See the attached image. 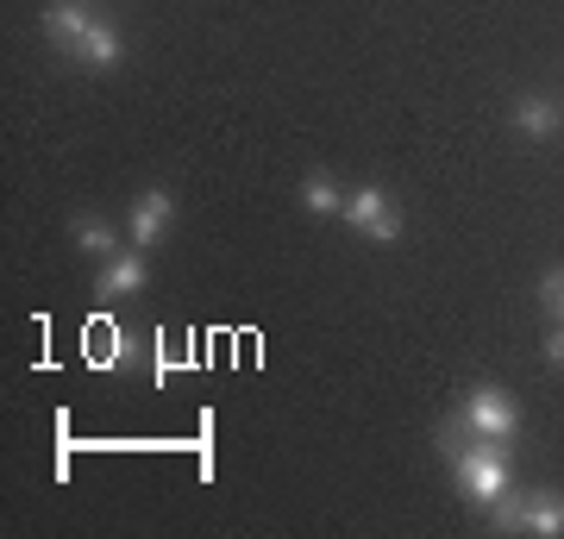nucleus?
Instances as JSON below:
<instances>
[{
    "label": "nucleus",
    "instance_id": "1",
    "mask_svg": "<svg viewBox=\"0 0 564 539\" xmlns=\"http://www.w3.org/2000/svg\"><path fill=\"white\" fill-rule=\"evenodd\" d=\"M440 452L452 464V483L464 489V502H477V508H496L508 496V452L496 440H458V427H440Z\"/></svg>",
    "mask_w": 564,
    "mask_h": 539
},
{
    "label": "nucleus",
    "instance_id": "2",
    "mask_svg": "<svg viewBox=\"0 0 564 539\" xmlns=\"http://www.w3.org/2000/svg\"><path fill=\"white\" fill-rule=\"evenodd\" d=\"M489 527L496 533H540L558 539L564 533V489H514L489 508Z\"/></svg>",
    "mask_w": 564,
    "mask_h": 539
},
{
    "label": "nucleus",
    "instance_id": "3",
    "mask_svg": "<svg viewBox=\"0 0 564 539\" xmlns=\"http://www.w3.org/2000/svg\"><path fill=\"white\" fill-rule=\"evenodd\" d=\"M458 420H464V433H477V440H521V408H514V396H508L502 382H477V389H464L458 401Z\"/></svg>",
    "mask_w": 564,
    "mask_h": 539
},
{
    "label": "nucleus",
    "instance_id": "4",
    "mask_svg": "<svg viewBox=\"0 0 564 539\" xmlns=\"http://www.w3.org/2000/svg\"><path fill=\"white\" fill-rule=\"evenodd\" d=\"M345 226L364 233V239H377V245L402 239V214H395V201H389L383 188H358V195H345Z\"/></svg>",
    "mask_w": 564,
    "mask_h": 539
},
{
    "label": "nucleus",
    "instance_id": "5",
    "mask_svg": "<svg viewBox=\"0 0 564 539\" xmlns=\"http://www.w3.org/2000/svg\"><path fill=\"white\" fill-rule=\"evenodd\" d=\"M170 220H176V201L163 195V188H144L139 201H132V245H139V251H151V245L163 239V233H170Z\"/></svg>",
    "mask_w": 564,
    "mask_h": 539
},
{
    "label": "nucleus",
    "instance_id": "6",
    "mask_svg": "<svg viewBox=\"0 0 564 539\" xmlns=\"http://www.w3.org/2000/svg\"><path fill=\"white\" fill-rule=\"evenodd\" d=\"M88 25H95L88 0H51V7H44V39L57 44V51H76V44L88 39Z\"/></svg>",
    "mask_w": 564,
    "mask_h": 539
},
{
    "label": "nucleus",
    "instance_id": "7",
    "mask_svg": "<svg viewBox=\"0 0 564 539\" xmlns=\"http://www.w3.org/2000/svg\"><path fill=\"white\" fill-rule=\"evenodd\" d=\"M564 120V100L540 95V88H527V95H514V132H527V139H552Z\"/></svg>",
    "mask_w": 564,
    "mask_h": 539
},
{
    "label": "nucleus",
    "instance_id": "8",
    "mask_svg": "<svg viewBox=\"0 0 564 539\" xmlns=\"http://www.w3.org/2000/svg\"><path fill=\"white\" fill-rule=\"evenodd\" d=\"M76 63H88V69H120L126 63V39H120V25H107V20H95L88 25V39L69 51Z\"/></svg>",
    "mask_w": 564,
    "mask_h": 539
},
{
    "label": "nucleus",
    "instance_id": "9",
    "mask_svg": "<svg viewBox=\"0 0 564 539\" xmlns=\"http://www.w3.org/2000/svg\"><path fill=\"white\" fill-rule=\"evenodd\" d=\"M144 289V258L139 251H126V258H107L101 277H95V295L113 301V295H139Z\"/></svg>",
    "mask_w": 564,
    "mask_h": 539
},
{
    "label": "nucleus",
    "instance_id": "10",
    "mask_svg": "<svg viewBox=\"0 0 564 539\" xmlns=\"http://www.w3.org/2000/svg\"><path fill=\"white\" fill-rule=\"evenodd\" d=\"M76 245L82 251H88V258H113V251H120V239H113V220H101V214H82L76 220Z\"/></svg>",
    "mask_w": 564,
    "mask_h": 539
},
{
    "label": "nucleus",
    "instance_id": "11",
    "mask_svg": "<svg viewBox=\"0 0 564 539\" xmlns=\"http://www.w3.org/2000/svg\"><path fill=\"white\" fill-rule=\"evenodd\" d=\"M302 207H307V214H321V220H326V214H345L339 182H333V176H307L302 182Z\"/></svg>",
    "mask_w": 564,
    "mask_h": 539
},
{
    "label": "nucleus",
    "instance_id": "12",
    "mask_svg": "<svg viewBox=\"0 0 564 539\" xmlns=\"http://www.w3.org/2000/svg\"><path fill=\"white\" fill-rule=\"evenodd\" d=\"M95 364H113V370H126V364H132V333H126V326L101 333V352H95Z\"/></svg>",
    "mask_w": 564,
    "mask_h": 539
},
{
    "label": "nucleus",
    "instance_id": "13",
    "mask_svg": "<svg viewBox=\"0 0 564 539\" xmlns=\"http://www.w3.org/2000/svg\"><path fill=\"white\" fill-rule=\"evenodd\" d=\"M540 301H545V314L564 320V270H545L540 277Z\"/></svg>",
    "mask_w": 564,
    "mask_h": 539
},
{
    "label": "nucleus",
    "instance_id": "14",
    "mask_svg": "<svg viewBox=\"0 0 564 539\" xmlns=\"http://www.w3.org/2000/svg\"><path fill=\"white\" fill-rule=\"evenodd\" d=\"M545 364H552V370H564V320L545 333Z\"/></svg>",
    "mask_w": 564,
    "mask_h": 539
}]
</instances>
